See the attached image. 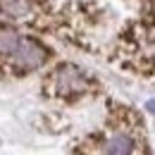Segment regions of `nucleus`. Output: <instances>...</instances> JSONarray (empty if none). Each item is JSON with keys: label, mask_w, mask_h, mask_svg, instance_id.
Wrapping results in <instances>:
<instances>
[{"label": "nucleus", "mask_w": 155, "mask_h": 155, "mask_svg": "<svg viewBox=\"0 0 155 155\" xmlns=\"http://www.w3.org/2000/svg\"><path fill=\"white\" fill-rule=\"evenodd\" d=\"M79 155H143L138 138L134 131L129 129H119L110 136L93 134L88 136L81 146H79Z\"/></svg>", "instance_id": "2"}, {"label": "nucleus", "mask_w": 155, "mask_h": 155, "mask_svg": "<svg viewBox=\"0 0 155 155\" xmlns=\"http://www.w3.org/2000/svg\"><path fill=\"white\" fill-rule=\"evenodd\" d=\"M19 38L21 36L12 26H0V62H2V64H5V60L12 55V50L17 48Z\"/></svg>", "instance_id": "5"}, {"label": "nucleus", "mask_w": 155, "mask_h": 155, "mask_svg": "<svg viewBox=\"0 0 155 155\" xmlns=\"http://www.w3.org/2000/svg\"><path fill=\"white\" fill-rule=\"evenodd\" d=\"M0 15L10 19H29L34 15L31 0H0Z\"/></svg>", "instance_id": "4"}, {"label": "nucleus", "mask_w": 155, "mask_h": 155, "mask_svg": "<svg viewBox=\"0 0 155 155\" xmlns=\"http://www.w3.org/2000/svg\"><path fill=\"white\" fill-rule=\"evenodd\" d=\"M45 96L60 98V100H77L91 91V79L86 77L77 64L62 62L45 77Z\"/></svg>", "instance_id": "1"}, {"label": "nucleus", "mask_w": 155, "mask_h": 155, "mask_svg": "<svg viewBox=\"0 0 155 155\" xmlns=\"http://www.w3.org/2000/svg\"><path fill=\"white\" fill-rule=\"evenodd\" d=\"M48 60H50V50L41 41L31 38V36H21L12 55L5 60V67L15 74H29V72L41 69Z\"/></svg>", "instance_id": "3"}, {"label": "nucleus", "mask_w": 155, "mask_h": 155, "mask_svg": "<svg viewBox=\"0 0 155 155\" xmlns=\"http://www.w3.org/2000/svg\"><path fill=\"white\" fill-rule=\"evenodd\" d=\"M146 110H148L150 115H155V98H153V100H148V103H146Z\"/></svg>", "instance_id": "6"}]
</instances>
